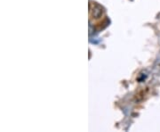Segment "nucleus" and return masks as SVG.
Here are the masks:
<instances>
[{
    "instance_id": "nucleus-1",
    "label": "nucleus",
    "mask_w": 160,
    "mask_h": 132,
    "mask_svg": "<svg viewBox=\"0 0 160 132\" xmlns=\"http://www.w3.org/2000/svg\"><path fill=\"white\" fill-rule=\"evenodd\" d=\"M91 11L93 12V16H95V17H100L101 15V13H102L101 7L100 6H98V5H95L94 8L93 9V10H91Z\"/></svg>"
}]
</instances>
